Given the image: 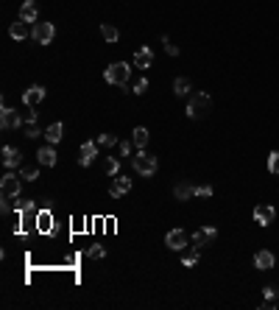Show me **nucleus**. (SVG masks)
<instances>
[{
  "label": "nucleus",
  "mask_w": 279,
  "mask_h": 310,
  "mask_svg": "<svg viewBox=\"0 0 279 310\" xmlns=\"http://www.w3.org/2000/svg\"><path fill=\"white\" fill-rule=\"evenodd\" d=\"M129 190H132V179L129 176H115V182H112L109 187V196L112 199H120V196H126Z\"/></svg>",
  "instance_id": "f8f14e48"
},
{
  "label": "nucleus",
  "mask_w": 279,
  "mask_h": 310,
  "mask_svg": "<svg viewBox=\"0 0 279 310\" xmlns=\"http://www.w3.org/2000/svg\"><path fill=\"white\" fill-rule=\"evenodd\" d=\"M195 196H201V199H210L212 187H210V184H195Z\"/></svg>",
  "instance_id": "473e14b6"
},
{
  "label": "nucleus",
  "mask_w": 279,
  "mask_h": 310,
  "mask_svg": "<svg viewBox=\"0 0 279 310\" xmlns=\"http://www.w3.org/2000/svg\"><path fill=\"white\" fill-rule=\"evenodd\" d=\"M212 112V98L207 92H193L187 101V117H193V121H201V117H207Z\"/></svg>",
  "instance_id": "f257e3e1"
},
{
  "label": "nucleus",
  "mask_w": 279,
  "mask_h": 310,
  "mask_svg": "<svg viewBox=\"0 0 279 310\" xmlns=\"http://www.w3.org/2000/svg\"><path fill=\"white\" fill-rule=\"evenodd\" d=\"M20 20H26V22H37V20H39L37 0H26V3L20 6Z\"/></svg>",
  "instance_id": "dca6fc26"
},
{
  "label": "nucleus",
  "mask_w": 279,
  "mask_h": 310,
  "mask_svg": "<svg viewBox=\"0 0 279 310\" xmlns=\"http://www.w3.org/2000/svg\"><path fill=\"white\" fill-rule=\"evenodd\" d=\"M22 190V182L17 174H6L3 179H0V196H6V199H17Z\"/></svg>",
  "instance_id": "39448f33"
},
{
  "label": "nucleus",
  "mask_w": 279,
  "mask_h": 310,
  "mask_svg": "<svg viewBox=\"0 0 279 310\" xmlns=\"http://www.w3.org/2000/svg\"><path fill=\"white\" fill-rule=\"evenodd\" d=\"M34 109H37V106H26V112H22V123H34L37 121V112Z\"/></svg>",
  "instance_id": "2f4dec72"
},
{
  "label": "nucleus",
  "mask_w": 279,
  "mask_h": 310,
  "mask_svg": "<svg viewBox=\"0 0 279 310\" xmlns=\"http://www.w3.org/2000/svg\"><path fill=\"white\" fill-rule=\"evenodd\" d=\"M132 168L137 171L140 176H154V174H157V168H159V162H157L154 154H148V151H142V148H140V151L132 157Z\"/></svg>",
  "instance_id": "f03ea898"
},
{
  "label": "nucleus",
  "mask_w": 279,
  "mask_h": 310,
  "mask_svg": "<svg viewBox=\"0 0 279 310\" xmlns=\"http://www.w3.org/2000/svg\"><path fill=\"white\" fill-rule=\"evenodd\" d=\"M173 196H176V199H179V201H187V199H193V196H195V184L179 182V184H176V187H173Z\"/></svg>",
  "instance_id": "6ab92c4d"
},
{
  "label": "nucleus",
  "mask_w": 279,
  "mask_h": 310,
  "mask_svg": "<svg viewBox=\"0 0 279 310\" xmlns=\"http://www.w3.org/2000/svg\"><path fill=\"white\" fill-rule=\"evenodd\" d=\"M20 126H22V115L17 109H11V106L3 104V112H0V129L9 132V129H20Z\"/></svg>",
  "instance_id": "0eeeda50"
},
{
  "label": "nucleus",
  "mask_w": 279,
  "mask_h": 310,
  "mask_svg": "<svg viewBox=\"0 0 279 310\" xmlns=\"http://www.w3.org/2000/svg\"><path fill=\"white\" fill-rule=\"evenodd\" d=\"M129 76H132V67H129L126 62H115L106 67L104 79L106 84H115V87H129Z\"/></svg>",
  "instance_id": "7ed1b4c3"
},
{
  "label": "nucleus",
  "mask_w": 279,
  "mask_h": 310,
  "mask_svg": "<svg viewBox=\"0 0 279 310\" xmlns=\"http://www.w3.org/2000/svg\"><path fill=\"white\" fill-rule=\"evenodd\" d=\"M100 34H104L106 42H117V37H120V31H117L112 22H104V26H100Z\"/></svg>",
  "instance_id": "5701e85b"
},
{
  "label": "nucleus",
  "mask_w": 279,
  "mask_h": 310,
  "mask_svg": "<svg viewBox=\"0 0 279 310\" xmlns=\"http://www.w3.org/2000/svg\"><path fill=\"white\" fill-rule=\"evenodd\" d=\"M87 257L104 260V257H106V246H90V249H87Z\"/></svg>",
  "instance_id": "7c9ffc66"
},
{
  "label": "nucleus",
  "mask_w": 279,
  "mask_h": 310,
  "mask_svg": "<svg viewBox=\"0 0 279 310\" xmlns=\"http://www.w3.org/2000/svg\"><path fill=\"white\" fill-rule=\"evenodd\" d=\"M37 176H39V168H34V165L31 168H22V179H26V182H34Z\"/></svg>",
  "instance_id": "72a5a7b5"
},
{
  "label": "nucleus",
  "mask_w": 279,
  "mask_h": 310,
  "mask_svg": "<svg viewBox=\"0 0 279 310\" xmlns=\"http://www.w3.org/2000/svg\"><path fill=\"white\" fill-rule=\"evenodd\" d=\"M26 137H28V140H34V137H39V129L34 126V123H26Z\"/></svg>",
  "instance_id": "e433bc0d"
},
{
  "label": "nucleus",
  "mask_w": 279,
  "mask_h": 310,
  "mask_svg": "<svg viewBox=\"0 0 279 310\" xmlns=\"http://www.w3.org/2000/svg\"><path fill=\"white\" fill-rule=\"evenodd\" d=\"M151 64H154V51L151 47H137V51H134V67L148 70Z\"/></svg>",
  "instance_id": "ddd939ff"
},
{
  "label": "nucleus",
  "mask_w": 279,
  "mask_h": 310,
  "mask_svg": "<svg viewBox=\"0 0 279 310\" xmlns=\"http://www.w3.org/2000/svg\"><path fill=\"white\" fill-rule=\"evenodd\" d=\"M98 148H100V146H98V142H92V140H87L84 146H81V157H79V162L84 165V168L95 162V157H98Z\"/></svg>",
  "instance_id": "4468645a"
},
{
  "label": "nucleus",
  "mask_w": 279,
  "mask_h": 310,
  "mask_svg": "<svg viewBox=\"0 0 279 310\" xmlns=\"http://www.w3.org/2000/svg\"><path fill=\"white\" fill-rule=\"evenodd\" d=\"M274 218H276V210L271 204L254 207V221H257L260 226H271V224H274Z\"/></svg>",
  "instance_id": "1a4fd4ad"
},
{
  "label": "nucleus",
  "mask_w": 279,
  "mask_h": 310,
  "mask_svg": "<svg viewBox=\"0 0 279 310\" xmlns=\"http://www.w3.org/2000/svg\"><path fill=\"white\" fill-rule=\"evenodd\" d=\"M132 140H134V146H137V148H145L148 146V129L145 126H137V129H134Z\"/></svg>",
  "instance_id": "393cba45"
},
{
  "label": "nucleus",
  "mask_w": 279,
  "mask_h": 310,
  "mask_svg": "<svg viewBox=\"0 0 279 310\" xmlns=\"http://www.w3.org/2000/svg\"><path fill=\"white\" fill-rule=\"evenodd\" d=\"M37 162L45 165V168H53V165H56V151H53L50 146L39 148V151H37Z\"/></svg>",
  "instance_id": "a211bd4d"
},
{
  "label": "nucleus",
  "mask_w": 279,
  "mask_h": 310,
  "mask_svg": "<svg viewBox=\"0 0 279 310\" xmlns=\"http://www.w3.org/2000/svg\"><path fill=\"white\" fill-rule=\"evenodd\" d=\"M268 171L274 176H279V151H271L268 154Z\"/></svg>",
  "instance_id": "c756f323"
},
{
  "label": "nucleus",
  "mask_w": 279,
  "mask_h": 310,
  "mask_svg": "<svg viewBox=\"0 0 279 310\" xmlns=\"http://www.w3.org/2000/svg\"><path fill=\"white\" fill-rule=\"evenodd\" d=\"M215 237H218V229H215V226H204V229H198V232L193 235V246H195V249H204V246H210Z\"/></svg>",
  "instance_id": "6e6552de"
},
{
  "label": "nucleus",
  "mask_w": 279,
  "mask_h": 310,
  "mask_svg": "<svg viewBox=\"0 0 279 310\" xmlns=\"http://www.w3.org/2000/svg\"><path fill=\"white\" fill-rule=\"evenodd\" d=\"M20 162H22V154H20V148H14V146H6V148H3V165H6V168H17Z\"/></svg>",
  "instance_id": "f3484780"
},
{
  "label": "nucleus",
  "mask_w": 279,
  "mask_h": 310,
  "mask_svg": "<svg viewBox=\"0 0 279 310\" xmlns=\"http://www.w3.org/2000/svg\"><path fill=\"white\" fill-rule=\"evenodd\" d=\"M14 210V199H6L3 196V204H0V212H11Z\"/></svg>",
  "instance_id": "4c0bfd02"
},
{
  "label": "nucleus",
  "mask_w": 279,
  "mask_h": 310,
  "mask_svg": "<svg viewBox=\"0 0 279 310\" xmlns=\"http://www.w3.org/2000/svg\"><path fill=\"white\" fill-rule=\"evenodd\" d=\"M9 34H11V39H26V37H31V34H34V22L17 20V22H11Z\"/></svg>",
  "instance_id": "9b49d317"
},
{
  "label": "nucleus",
  "mask_w": 279,
  "mask_h": 310,
  "mask_svg": "<svg viewBox=\"0 0 279 310\" xmlns=\"http://www.w3.org/2000/svg\"><path fill=\"white\" fill-rule=\"evenodd\" d=\"M95 142H98L100 148H109V146H117V137L109 134V132H104V134H98V140H95Z\"/></svg>",
  "instance_id": "cd10ccee"
},
{
  "label": "nucleus",
  "mask_w": 279,
  "mask_h": 310,
  "mask_svg": "<svg viewBox=\"0 0 279 310\" xmlns=\"http://www.w3.org/2000/svg\"><path fill=\"white\" fill-rule=\"evenodd\" d=\"M263 294H265V299H276V288H274V285H268Z\"/></svg>",
  "instance_id": "58836bf2"
},
{
  "label": "nucleus",
  "mask_w": 279,
  "mask_h": 310,
  "mask_svg": "<svg viewBox=\"0 0 279 310\" xmlns=\"http://www.w3.org/2000/svg\"><path fill=\"white\" fill-rule=\"evenodd\" d=\"M62 137H64V126H62V123H50V126L45 129V140L47 142H59Z\"/></svg>",
  "instance_id": "412c9836"
},
{
  "label": "nucleus",
  "mask_w": 279,
  "mask_h": 310,
  "mask_svg": "<svg viewBox=\"0 0 279 310\" xmlns=\"http://www.w3.org/2000/svg\"><path fill=\"white\" fill-rule=\"evenodd\" d=\"M182 263H185L187 268H193V266H198V249H190V252H185V254H182Z\"/></svg>",
  "instance_id": "bb28decb"
},
{
  "label": "nucleus",
  "mask_w": 279,
  "mask_h": 310,
  "mask_svg": "<svg viewBox=\"0 0 279 310\" xmlns=\"http://www.w3.org/2000/svg\"><path fill=\"white\" fill-rule=\"evenodd\" d=\"M14 210L20 212V216H26V212H34V210H37V207H34V201H28V199H20V196H17V199H14Z\"/></svg>",
  "instance_id": "b1692460"
},
{
  "label": "nucleus",
  "mask_w": 279,
  "mask_h": 310,
  "mask_svg": "<svg viewBox=\"0 0 279 310\" xmlns=\"http://www.w3.org/2000/svg\"><path fill=\"white\" fill-rule=\"evenodd\" d=\"M117 171H120V159H117V157H106L104 174H106V176H117Z\"/></svg>",
  "instance_id": "a878e982"
},
{
  "label": "nucleus",
  "mask_w": 279,
  "mask_h": 310,
  "mask_svg": "<svg viewBox=\"0 0 279 310\" xmlns=\"http://www.w3.org/2000/svg\"><path fill=\"white\" fill-rule=\"evenodd\" d=\"M165 246L173 249V252H185L190 246V235L185 229H170L168 235H165Z\"/></svg>",
  "instance_id": "423d86ee"
},
{
  "label": "nucleus",
  "mask_w": 279,
  "mask_h": 310,
  "mask_svg": "<svg viewBox=\"0 0 279 310\" xmlns=\"http://www.w3.org/2000/svg\"><path fill=\"white\" fill-rule=\"evenodd\" d=\"M190 89H193V84H190V79H185V76H179V79L173 81V95H179V98L190 95Z\"/></svg>",
  "instance_id": "4be33fe9"
},
{
  "label": "nucleus",
  "mask_w": 279,
  "mask_h": 310,
  "mask_svg": "<svg viewBox=\"0 0 279 310\" xmlns=\"http://www.w3.org/2000/svg\"><path fill=\"white\" fill-rule=\"evenodd\" d=\"M145 89H148V79H140V81H134V89H132V92H134V95H145Z\"/></svg>",
  "instance_id": "f704fd0d"
},
{
  "label": "nucleus",
  "mask_w": 279,
  "mask_h": 310,
  "mask_svg": "<svg viewBox=\"0 0 279 310\" xmlns=\"http://www.w3.org/2000/svg\"><path fill=\"white\" fill-rule=\"evenodd\" d=\"M274 263H276V257H274V252H268V249H263V252L254 254V266H257L260 271H271Z\"/></svg>",
  "instance_id": "2eb2a0df"
},
{
  "label": "nucleus",
  "mask_w": 279,
  "mask_h": 310,
  "mask_svg": "<svg viewBox=\"0 0 279 310\" xmlns=\"http://www.w3.org/2000/svg\"><path fill=\"white\" fill-rule=\"evenodd\" d=\"M162 42H165V53H168V56H179V47L170 45V39H168V37H162Z\"/></svg>",
  "instance_id": "c9c22d12"
},
{
  "label": "nucleus",
  "mask_w": 279,
  "mask_h": 310,
  "mask_svg": "<svg viewBox=\"0 0 279 310\" xmlns=\"http://www.w3.org/2000/svg\"><path fill=\"white\" fill-rule=\"evenodd\" d=\"M117 148H120V157H132L134 154V140H123V142H117Z\"/></svg>",
  "instance_id": "c85d7f7f"
},
{
  "label": "nucleus",
  "mask_w": 279,
  "mask_h": 310,
  "mask_svg": "<svg viewBox=\"0 0 279 310\" xmlns=\"http://www.w3.org/2000/svg\"><path fill=\"white\" fill-rule=\"evenodd\" d=\"M42 101H45V87H39V84L28 87L26 92H22V104L26 106H39Z\"/></svg>",
  "instance_id": "9d476101"
},
{
  "label": "nucleus",
  "mask_w": 279,
  "mask_h": 310,
  "mask_svg": "<svg viewBox=\"0 0 279 310\" xmlns=\"http://www.w3.org/2000/svg\"><path fill=\"white\" fill-rule=\"evenodd\" d=\"M34 42L37 45H50L53 42V37H56V28H53V22H34Z\"/></svg>",
  "instance_id": "20e7f679"
},
{
  "label": "nucleus",
  "mask_w": 279,
  "mask_h": 310,
  "mask_svg": "<svg viewBox=\"0 0 279 310\" xmlns=\"http://www.w3.org/2000/svg\"><path fill=\"white\" fill-rule=\"evenodd\" d=\"M37 229L39 232H53V216H50V210H39L37 212Z\"/></svg>",
  "instance_id": "aec40b11"
}]
</instances>
